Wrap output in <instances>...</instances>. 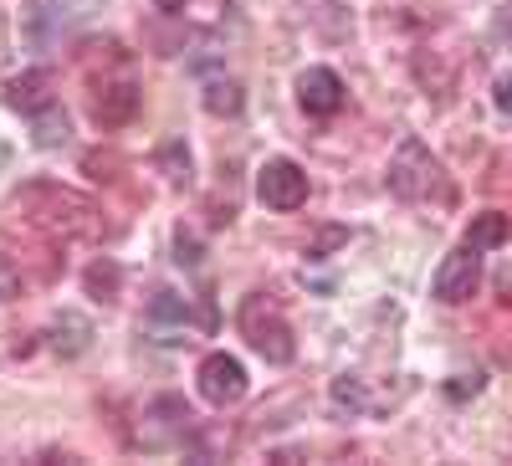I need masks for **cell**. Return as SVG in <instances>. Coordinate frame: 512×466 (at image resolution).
<instances>
[{"instance_id": "4", "label": "cell", "mask_w": 512, "mask_h": 466, "mask_svg": "<svg viewBox=\"0 0 512 466\" xmlns=\"http://www.w3.org/2000/svg\"><path fill=\"white\" fill-rule=\"evenodd\" d=\"M256 195H262V205H272V210H297L308 200V175L292 159H267L262 175H256Z\"/></svg>"}, {"instance_id": "12", "label": "cell", "mask_w": 512, "mask_h": 466, "mask_svg": "<svg viewBox=\"0 0 512 466\" xmlns=\"http://www.w3.org/2000/svg\"><path fill=\"white\" fill-rule=\"evenodd\" d=\"M52 333H57V338H52V344H57V354H82V349H88V338H93L88 318H77V313H62Z\"/></svg>"}, {"instance_id": "1", "label": "cell", "mask_w": 512, "mask_h": 466, "mask_svg": "<svg viewBox=\"0 0 512 466\" xmlns=\"http://www.w3.org/2000/svg\"><path fill=\"white\" fill-rule=\"evenodd\" d=\"M16 210H21L31 226L52 231V236H82V231L98 226L93 200H82L77 190H62V185H47V180L26 185V190L16 195Z\"/></svg>"}, {"instance_id": "8", "label": "cell", "mask_w": 512, "mask_h": 466, "mask_svg": "<svg viewBox=\"0 0 512 466\" xmlns=\"http://www.w3.org/2000/svg\"><path fill=\"white\" fill-rule=\"evenodd\" d=\"M134 113H139V88L134 82H108V88H98L93 118L103 123V129H118V123H128Z\"/></svg>"}, {"instance_id": "13", "label": "cell", "mask_w": 512, "mask_h": 466, "mask_svg": "<svg viewBox=\"0 0 512 466\" xmlns=\"http://www.w3.org/2000/svg\"><path fill=\"white\" fill-rule=\"evenodd\" d=\"M159 169H164L169 185H190V149H185L180 139H169V144L159 149Z\"/></svg>"}, {"instance_id": "7", "label": "cell", "mask_w": 512, "mask_h": 466, "mask_svg": "<svg viewBox=\"0 0 512 466\" xmlns=\"http://www.w3.org/2000/svg\"><path fill=\"white\" fill-rule=\"evenodd\" d=\"M297 103H303L308 113H318V118H328V113L344 108V82H338V72H328V67H308L303 77H297Z\"/></svg>"}, {"instance_id": "9", "label": "cell", "mask_w": 512, "mask_h": 466, "mask_svg": "<svg viewBox=\"0 0 512 466\" xmlns=\"http://www.w3.org/2000/svg\"><path fill=\"white\" fill-rule=\"evenodd\" d=\"M47 88H52V72H26V77H16L11 82V103L16 108H26V113H36V108H47L52 98H47Z\"/></svg>"}, {"instance_id": "23", "label": "cell", "mask_w": 512, "mask_h": 466, "mask_svg": "<svg viewBox=\"0 0 512 466\" xmlns=\"http://www.w3.org/2000/svg\"><path fill=\"white\" fill-rule=\"evenodd\" d=\"M159 6H164V11H180V6H185V0H159Z\"/></svg>"}, {"instance_id": "19", "label": "cell", "mask_w": 512, "mask_h": 466, "mask_svg": "<svg viewBox=\"0 0 512 466\" xmlns=\"http://www.w3.org/2000/svg\"><path fill=\"white\" fill-rule=\"evenodd\" d=\"M175 251H180V262H200V257H195V236H185V231L175 236Z\"/></svg>"}, {"instance_id": "11", "label": "cell", "mask_w": 512, "mask_h": 466, "mask_svg": "<svg viewBox=\"0 0 512 466\" xmlns=\"http://www.w3.org/2000/svg\"><path fill=\"white\" fill-rule=\"evenodd\" d=\"M512 236V221L497 216V210H487V216L472 221V231H466V246H477V251H497L502 241Z\"/></svg>"}, {"instance_id": "22", "label": "cell", "mask_w": 512, "mask_h": 466, "mask_svg": "<svg viewBox=\"0 0 512 466\" xmlns=\"http://www.w3.org/2000/svg\"><path fill=\"white\" fill-rule=\"evenodd\" d=\"M497 287H502V303H512V272H502V282H497Z\"/></svg>"}, {"instance_id": "5", "label": "cell", "mask_w": 512, "mask_h": 466, "mask_svg": "<svg viewBox=\"0 0 512 466\" xmlns=\"http://www.w3.org/2000/svg\"><path fill=\"white\" fill-rule=\"evenodd\" d=\"M482 282V262H477V246H456L451 257L436 267V298L441 303H466Z\"/></svg>"}, {"instance_id": "3", "label": "cell", "mask_w": 512, "mask_h": 466, "mask_svg": "<svg viewBox=\"0 0 512 466\" xmlns=\"http://www.w3.org/2000/svg\"><path fill=\"white\" fill-rule=\"evenodd\" d=\"M441 185V164L431 159V149H425L420 139H405L390 159V190L400 200H425Z\"/></svg>"}, {"instance_id": "17", "label": "cell", "mask_w": 512, "mask_h": 466, "mask_svg": "<svg viewBox=\"0 0 512 466\" xmlns=\"http://www.w3.org/2000/svg\"><path fill=\"white\" fill-rule=\"evenodd\" d=\"M333 405H349V410H359V405H364L359 379H333Z\"/></svg>"}, {"instance_id": "10", "label": "cell", "mask_w": 512, "mask_h": 466, "mask_svg": "<svg viewBox=\"0 0 512 466\" xmlns=\"http://www.w3.org/2000/svg\"><path fill=\"white\" fill-rule=\"evenodd\" d=\"M31 139H36L41 149H57V144H67V113H62L57 103L36 108V113H31Z\"/></svg>"}, {"instance_id": "18", "label": "cell", "mask_w": 512, "mask_h": 466, "mask_svg": "<svg viewBox=\"0 0 512 466\" xmlns=\"http://www.w3.org/2000/svg\"><path fill=\"white\" fill-rule=\"evenodd\" d=\"M492 103H497V113H507V118H512V72H502V77H497Z\"/></svg>"}, {"instance_id": "2", "label": "cell", "mask_w": 512, "mask_h": 466, "mask_svg": "<svg viewBox=\"0 0 512 466\" xmlns=\"http://www.w3.org/2000/svg\"><path fill=\"white\" fill-rule=\"evenodd\" d=\"M241 333L251 338V349L262 354L267 364H292V354H297L287 318H282L267 298H246V308H241Z\"/></svg>"}, {"instance_id": "21", "label": "cell", "mask_w": 512, "mask_h": 466, "mask_svg": "<svg viewBox=\"0 0 512 466\" xmlns=\"http://www.w3.org/2000/svg\"><path fill=\"white\" fill-rule=\"evenodd\" d=\"M0 298H16V277L6 272V262H0Z\"/></svg>"}, {"instance_id": "14", "label": "cell", "mask_w": 512, "mask_h": 466, "mask_svg": "<svg viewBox=\"0 0 512 466\" xmlns=\"http://www.w3.org/2000/svg\"><path fill=\"white\" fill-rule=\"evenodd\" d=\"M241 103H246V98H241L236 82H210V88H205V108L216 113V118H236Z\"/></svg>"}, {"instance_id": "15", "label": "cell", "mask_w": 512, "mask_h": 466, "mask_svg": "<svg viewBox=\"0 0 512 466\" xmlns=\"http://www.w3.org/2000/svg\"><path fill=\"white\" fill-rule=\"evenodd\" d=\"M88 292H93L98 303H113L118 298V267L113 262H93L88 267Z\"/></svg>"}, {"instance_id": "6", "label": "cell", "mask_w": 512, "mask_h": 466, "mask_svg": "<svg viewBox=\"0 0 512 466\" xmlns=\"http://www.w3.org/2000/svg\"><path fill=\"white\" fill-rule=\"evenodd\" d=\"M200 395H205L210 405H236V400L246 395V369H241V359L210 354V359L200 364Z\"/></svg>"}, {"instance_id": "16", "label": "cell", "mask_w": 512, "mask_h": 466, "mask_svg": "<svg viewBox=\"0 0 512 466\" xmlns=\"http://www.w3.org/2000/svg\"><path fill=\"white\" fill-rule=\"evenodd\" d=\"M446 395H451V400H472V395H482V374H477V369H472V374H451Z\"/></svg>"}, {"instance_id": "20", "label": "cell", "mask_w": 512, "mask_h": 466, "mask_svg": "<svg viewBox=\"0 0 512 466\" xmlns=\"http://www.w3.org/2000/svg\"><path fill=\"white\" fill-rule=\"evenodd\" d=\"M338 241H344V231H323V236H318V246H313V257H318V251H333Z\"/></svg>"}]
</instances>
